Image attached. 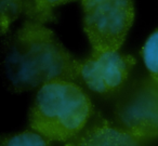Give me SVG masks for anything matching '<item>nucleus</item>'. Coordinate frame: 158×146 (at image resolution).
Listing matches in <instances>:
<instances>
[{
    "mask_svg": "<svg viewBox=\"0 0 158 146\" xmlns=\"http://www.w3.org/2000/svg\"><path fill=\"white\" fill-rule=\"evenodd\" d=\"M116 123L148 142L158 137V79L142 77L126 83L114 108Z\"/></svg>",
    "mask_w": 158,
    "mask_h": 146,
    "instance_id": "3",
    "label": "nucleus"
},
{
    "mask_svg": "<svg viewBox=\"0 0 158 146\" xmlns=\"http://www.w3.org/2000/svg\"><path fill=\"white\" fill-rule=\"evenodd\" d=\"M135 59L132 55L121 54L118 51H93L87 59L81 60L79 81L91 91L101 95L118 93L127 83Z\"/></svg>",
    "mask_w": 158,
    "mask_h": 146,
    "instance_id": "5",
    "label": "nucleus"
},
{
    "mask_svg": "<svg viewBox=\"0 0 158 146\" xmlns=\"http://www.w3.org/2000/svg\"><path fill=\"white\" fill-rule=\"evenodd\" d=\"M145 144L146 141L94 111L86 128L64 146H145Z\"/></svg>",
    "mask_w": 158,
    "mask_h": 146,
    "instance_id": "6",
    "label": "nucleus"
},
{
    "mask_svg": "<svg viewBox=\"0 0 158 146\" xmlns=\"http://www.w3.org/2000/svg\"><path fill=\"white\" fill-rule=\"evenodd\" d=\"M1 34L6 35L12 22L24 10V0H1Z\"/></svg>",
    "mask_w": 158,
    "mask_h": 146,
    "instance_id": "10",
    "label": "nucleus"
},
{
    "mask_svg": "<svg viewBox=\"0 0 158 146\" xmlns=\"http://www.w3.org/2000/svg\"><path fill=\"white\" fill-rule=\"evenodd\" d=\"M141 55L149 75L158 79V29H156L143 46Z\"/></svg>",
    "mask_w": 158,
    "mask_h": 146,
    "instance_id": "9",
    "label": "nucleus"
},
{
    "mask_svg": "<svg viewBox=\"0 0 158 146\" xmlns=\"http://www.w3.org/2000/svg\"><path fill=\"white\" fill-rule=\"evenodd\" d=\"M50 140L35 131H24L6 135L1 139V146H52Z\"/></svg>",
    "mask_w": 158,
    "mask_h": 146,
    "instance_id": "8",
    "label": "nucleus"
},
{
    "mask_svg": "<svg viewBox=\"0 0 158 146\" xmlns=\"http://www.w3.org/2000/svg\"><path fill=\"white\" fill-rule=\"evenodd\" d=\"M89 95L75 81L53 80L39 88L29 111V127L50 141L68 142L94 114Z\"/></svg>",
    "mask_w": 158,
    "mask_h": 146,
    "instance_id": "2",
    "label": "nucleus"
},
{
    "mask_svg": "<svg viewBox=\"0 0 158 146\" xmlns=\"http://www.w3.org/2000/svg\"><path fill=\"white\" fill-rule=\"evenodd\" d=\"M76 0H24L25 20L38 24L56 22V16L53 13L54 8Z\"/></svg>",
    "mask_w": 158,
    "mask_h": 146,
    "instance_id": "7",
    "label": "nucleus"
},
{
    "mask_svg": "<svg viewBox=\"0 0 158 146\" xmlns=\"http://www.w3.org/2000/svg\"><path fill=\"white\" fill-rule=\"evenodd\" d=\"M80 62L44 24L25 20L3 40V79L15 93L39 89L53 80H79Z\"/></svg>",
    "mask_w": 158,
    "mask_h": 146,
    "instance_id": "1",
    "label": "nucleus"
},
{
    "mask_svg": "<svg viewBox=\"0 0 158 146\" xmlns=\"http://www.w3.org/2000/svg\"><path fill=\"white\" fill-rule=\"evenodd\" d=\"M84 29L93 51H118L134 20L133 0H81Z\"/></svg>",
    "mask_w": 158,
    "mask_h": 146,
    "instance_id": "4",
    "label": "nucleus"
}]
</instances>
